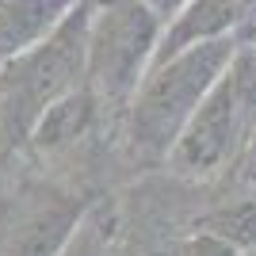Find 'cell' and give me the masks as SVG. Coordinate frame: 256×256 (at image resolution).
Segmentation results:
<instances>
[{
  "label": "cell",
  "mask_w": 256,
  "mask_h": 256,
  "mask_svg": "<svg viewBox=\"0 0 256 256\" xmlns=\"http://www.w3.org/2000/svg\"><path fill=\"white\" fill-rule=\"evenodd\" d=\"M237 46L241 42L234 34H222L210 42L188 46L176 58L146 69L138 92L130 96V150H134V157L146 164L168 157L172 142L180 138L195 107L203 104V96L230 69Z\"/></svg>",
  "instance_id": "1"
},
{
  "label": "cell",
  "mask_w": 256,
  "mask_h": 256,
  "mask_svg": "<svg viewBox=\"0 0 256 256\" xmlns=\"http://www.w3.org/2000/svg\"><path fill=\"white\" fill-rule=\"evenodd\" d=\"M256 126V54L237 46L234 62L203 96L168 150V168L184 180H214L234 168Z\"/></svg>",
  "instance_id": "2"
},
{
  "label": "cell",
  "mask_w": 256,
  "mask_h": 256,
  "mask_svg": "<svg viewBox=\"0 0 256 256\" xmlns=\"http://www.w3.org/2000/svg\"><path fill=\"white\" fill-rule=\"evenodd\" d=\"M160 20L146 0H107L100 12L92 8L84 84L92 88L96 104L122 107L138 92L142 76L153 62Z\"/></svg>",
  "instance_id": "3"
},
{
  "label": "cell",
  "mask_w": 256,
  "mask_h": 256,
  "mask_svg": "<svg viewBox=\"0 0 256 256\" xmlns=\"http://www.w3.org/2000/svg\"><path fill=\"white\" fill-rule=\"evenodd\" d=\"M92 0H80L38 46L0 65V92L12 107L16 122H34V115L58 96L80 88L88 58V23H92Z\"/></svg>",
  "instance_id": "4"
},
{
  "label": "cell",
  "mask_w": 256,
  "mask_h": 256,
  "mask_svg": "<svg viewBox=\"0 0 256 256\" xmlns=\"http://www.w3.org/2000/svg\"><path fill=\"white\" fill-rule=\"evenodd\" d=\"M80 222V203L62 192H38L12 230L8 256H58Z\"/></svg>",
  "instance_id": "5"
},
{
  "label": "cell",
  "mask_w": 256,
  "mask_h": 256,
  "mask_svg": "<svg viewBox=\"0 0 256 256\" xmlns=\"http://www.w3.org/2000/svg\"><path fill=\"white\" fill-rule=\"evenodd\" d=\"M241 16H245V0H188L168 20V27H160V38H157V50H153L150 65L168 62L188 46L230 34L241 23Z\"/></svg>",
  "instance_id": "6"
},
{
  "label": "cell",
  "mask_w": 256,
  "mask_h": 256,
  "mask_svg": "<svg viewBox=\"0 0 256 256\" xmlns=\"http://www.w3.org/2000/svg\"><path fill=\"white\" fill-rule=\"evenodd\" d=\"M80 0H8L0 4V65L38 46Z\"/></svg>",
  "instance_id": "7"
},
{
  "label": "cell",
  "mask_w": 256,
  "mask_h": 256,
  "mask_svg": "<svg viewBox=\"0 0 256 256\" xmlns=\"http://www.w3.org/2000/svg\"><path fill=\"white\" fill-rule=\"evenodd\" d=\"M96 111H100V104H96V96H92L88 84L58 96L54 104H46L31 122L34 146L42 153H58V150H65V146H73V142L84 138L88 126L96 122Z\"/></svg>",
  "instance_id": "8"
},
{
  "label": "cell",
  "mask_w": 256,
  "mask_h": 256,
  "mask_svg": "<svg viewBox=\"0 0 256 256\" xmlns=\"http://www.w3.org/2000/svg\"><path fill=\"white\" fill-rule=\"evenodd\" d=\"M199 230L218 237L234 252H252L256 248V195H248L234 206H218L214 214H206L199 222Z\"/></svg>",
  "instance_id": "9"
},
{
  "label": "cell",
  "mask_w": 256,
  "mask_h": 256,
  "mask_svg": "<svg viewBox=\"0 0 256 256\" xmlns=\"http://www.w3.org/2000/svg\"><path fill=\"white\" fill-rule=\"evenodd\" d=\"M180 256H237L230 245H222L218 237H210V234H195L188 245H184V252Z\"/></svg>",
  "instance_id": "10"
},
{
  "label": "cell",
  "mask_w": 256,
  "mask_h": 256,
  "mask_svg": "<svg viewBox=\"0 0 256 256\" xmlns=\"http://www.w3.org/2000/svg\"><path fill=\"white\" fill-rule=\"evenodd\" d=\"M237 164H241V172H245V180L256 184V126H252V134H248V142H245V150H241V157H237Z\"/></svg>",
  "instance_id": "11"
},
{
  "label": "cell",
  "mask_w": 256,
  "mask_h": 256,
  "mask_svg": "<svg viewBox=\"0 0 256 256\" xmlns=\"http://www.w3.org/2000/svg\"><path fill=\"white\" fill-rule=\"evenodd\" d=\"M146 4L157 12V20H172V16H176V12L188 4V0H146Z\"/></svg>",
  "instance_id": "12"
},
{
  "label": "cell",
  "mask_w": 256,
  "mask_h": 256,
  "mask_svg": "<svg viewBox=\"0 0 256 256\" xmlns=\"http://www.w3.org/2000/svg\"><path fill=\"white\" fill-rule=\"evenodd\" d=\"M248 256H256V248H252V252H248Z\"/></svg>",
  "instance_id": "13"
}]
</instances>
